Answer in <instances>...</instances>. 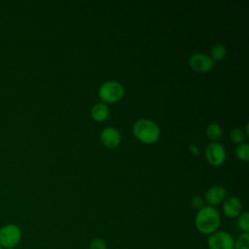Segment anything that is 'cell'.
Wrapping results in <instances>:
<instances>
[{
	"instance_id": "obj_1",
	"label": "cell",
	"mask_w": 249,
	"mask_h": 249,
	"mask_svg": "<svg viewBox=\"0 0 249 249\" xmlns=\"http://www.w3.org/2000/svg\"><path fill=\"white\" fill-rule=\"evenodd\" d=\"M220 224L221 216L215 207L205 205L197 210L195 218V225L200 233L210 235L218 231Z\"/></svg>"
},
{
	"instance_id": "obj_2",
	"label": "cell",
	"mask_w": 249,
	"mask_h": 249,
	"mask_svg": "<svg viewBox=\"0 0 249 249\" xmlns=\"http://www.w3.org/2000/svg\"><path fill=\"white\" fill-rule=\"evenodd\" d=\"M132 133L140 142L153 144L159 140L160 129L156 122L150 119H140L134 123Z\"/></svg>"
},
{
	"instance_id": "obj_3",
	"label": "cell",
	"mask_w": 249,
	"mask_h": 249,
	"mask_svg": "<svg viewBox=\"0 0 249 249\" xmlns=\"http://www.w3.org/2000/svg\"><path fill=\"white\" fill-rule=\"evenodd\" d=\"M124 89L117 81H107L98 89V96L103 103H116L124 96Z\"/></svg>"
},
{
	"instance_id": "obj_4",
	"label": "cell",
	"mask_w": 249,
	"mask_h": 249,
	"mask_svg": "<svg viewBox=\"0 0 249 249\" xmlns=\"http://www.w3.org/2000/svg\"><path fill=\"white\" fill-rule=\"evenodd\" d=\"M21 230L15 224H7L0 229V246L3 249H13L21 240Z\"/></svg>"
},
{
	"instance_id": "obj_5",
	"label": "cell",
	"mask_w": 249,
	"mask_h": 249,
	"mask_svg": "<svg viewBox=\"0 0 249 249\" xmlns=\"http://www.w3.org/2000/svg\"><path fill=\"white\" fill-rule=\"evenodd\" d=\"M207 245L209 249H233L234 239L231 233L217 231L208 236Z\"/></svg>"
},
{
	"instance_id": "obj_6",
	"label": "cell",
	"mask_w": 249,
	"mask_h": 249,
	"mask_svg": "<svg viewBox=\"0 0 249 249\" xmlns=\"http://www.w3.org/2000/svg\"><path fill=\"white\" fill-rule=\"evenodd\" d=\"M226 150L219 142H210L205 148V158L214 166H219L226 160Z\"/></svg>"
},
{
	"instance_id": "obj_7",
	"label": "cell",
	"mask_w": 249,
	"mask_h": 249,
	"mask_svg": "<svg viewBox=\"0 0 249 249\" xmlns=\"http://www.w3.org/2000/svg\"><path fill=\"white\" fill-rule=\"evenodd\" d=\"M189 65L196 72L206 73L212 70L214 67V61L208 54L203 53H196L190 57Z\"/></svg>"
},
{
	"instance_id": "obj_8",
	"label": "cell",
	"mask_w": 249,
	"mask_h": 249,
	"mask_svg": "<svg viewBox=\"0 0 249 249\" xmlns=\"http://www.w3.org/2000/svg\"><path fill=\"white\" fill-rule=\"evenodd\" d=\"M228 197V193L227 190L220 185L212 186L209 188L204 196V201L207 203L209 206H216L221 203Z\"/></svg>"
},
{
	"instance_id": "obj_9",
	"label": "cell",
	"mask_w": 249,
	"mask_h": 249,
	"mask_svg": "<svg viewBox=\"0 0 249 249\" xmlns=\"http://www.w3.org/2000/svg\"><path fill=\"white\" fill-rule=\"evenodd\" d=\"M121 140V133L114 126H106L100 132V141L107 148H116L120 145Z\"/></svg>"
},
{
	"instance_id": "obj_10",
	"label": "cell",
	"mask_w": 249,
	"mask_h": 249,
	"mask_svg": "<svg viewBox=\"0 0 249 249\" xmlns=\"http://www.w3.org/2000/svg\"><path fill=\"white\" fill-rule=\"evenodd\" d=\"M222 210L228 218H236L242 212L241 200L234 196H229L223 201Z\"/></svg>"
},
{
	"instance_id": "obj_11",
	"label": "cell",
	"mask_w": 249,
	"mask_h": 249,
	"mask_svg": "<svg viewBox=\"0 0 249 249\" xmlns=\"http://www.w3.org/2000/svg\"><path fill=\"white\" fill-rule=\"evenodd\" d=\"M109 115H110L109 107L106 103H103V102L95 103L90 110V116L96 122L105 121L109 117Z\"/></svg>"
},
{
	"instance_id": "obj_12",
	"label": "cell",
	"mask_w": 249,
	"mask_h": 249,
	"mask_svg": "<svg viewBox=\"0 0 249 249\" xmlns=\"http://www.w3.org/2000/svg\"><path fill=\"white\" fill-rule=\"evenodd\" d=\"M227 55V50L226 47L221 44V43H217L214 44L211 49H210V57L211 59L215 62V61H221L223 60Z\"/></svg>"
},
{
	"instance_id": "obj_13",
	"label": "cell",
	"mask_w": 249,
	"mask_h": 249,
	"mask_svg": "<svg viewBox=\"0 0 249 249\" xmlns=\"http://www.w3.org/2000/svg\"><path fill=\"white\" fill-rule=\"evenodd\" d=\"M205 133H206V136L210 140H212V142H218V140H220L223 135L222 128L217 124H209L206 126Z\"/></svg>"
},
{
	"instance_id": "obj_14",
	"label": "cell",
	"mask_w": 249,
	"mask_h": 249,
	"mask_svg": "<svg viewBox=\"0 0 249 249\" xmlns=\"http://www.w3.org/2000/svg\"><path fill=\"white\" fill-rule=\"evenodd\" d=\"M235 156L241 161H247L249 160V145L247 143H241L235 148Z\"/></svg>"
},
{
	"instance_id": "obj_15",
	"label": "cell",
	"mask_w": 249,
	"mask_h": 249,
	"mask_svg": "<svg viewBox=\"0 0 249 249\" xmlns=\"http://www.w3.org/2000/svg\"><path fill=\"white\" fill-rule=\"evenodd\" d=\"M233 249H249V232H242L234 240Z\"/></svg>"
},
{
	"instance_id": "obj_16",
	"label": "cell",
	"mask_w": 249,
	"mask_h": 249,
	"mask_svg": "<svg viewBox=\"0 0 249 249\" xmlns=\"http://www.w3.org/2000/svg\"><path fill=\"white\" fill-rule=\"evenodd\" d=\"M237 226L242 232H249V214L248 212H241L237 216Z\"/></svg>"
},
{
	"instance_id": "obj_17",
	"label": "cell",
	"mask_w": 249,
	"mask_h": 249,
	"mask_svg": "<svg viewBox=\"0 0 249 249\" xmlns=\"http://www.w3.org/2000/svg\"><path fill=\"white\" fill-rule=\"evenodd\" d=\"M230 138H231L232 143L239 145V144L243 143V141L245 139V134H244V132H243V130L241 128L235 127V128H232L231 130Z\"/></svg>"
},
{
	"instance_id": "obj_18",
	"label": "cell",
	"mask_w": 249,
	"mask_h": 249,
	"mask_svg": "<svg viewBox=\"0 0 249 249\" xmlns=\"http://www.w3.org/2000/svg\"><path fill=\"white\" fill-rule=\"evenodd\" d=\"M191 205L194 209H196V210H199L201 209L203 206H205V201H204V198L200 196H195L192 200H191Z\"/></svg>"
},
{
	"instance_id": "obj_19",
	"label": "cell",
	"mask_w": 249,
	"mask_h": 249,
	"mask_svg": "<svg viewBox=\"0 0 249 249\" xmlns=\"http://www.w3.org/2000/svg\"><path fill=\"white\" fill-rule=\"evenodd\" d=\"M89 249H107V244L102 238H94L89 243Z\"/></svg>"
},
{
	"instance_id": "obj_20",
	"label": "cell",
	"mask_w": 249,
	"mask_h": 249,
	"mask_svg": "<svg viewBox=\"0 0 249 249\" xmlns=\"http://www.w3.org/2000/svg\"><path fill=\"white\" fill-rule=\"evenodd\" d=\"M190 151H191L192 154H194L195 156H196V155L199 154V151H198L197 147L195 146V145H190Z\"/></svg>"
},
{
	"instance_id": "obj_21",
	"label": "cell",
	"mask_w": 249,
	"mask_h": 249,
	"mask_svg": "<svg viewBox=\"0 0 249 249\" xmlns=\"http://www.w3.org/2000/svg\"><path fill=\"white\" fill-rule=\"evenodd\" d=\"M0 249H3V248H2V247H1V246H0Z\"/></svg>"
}]
</instances>
